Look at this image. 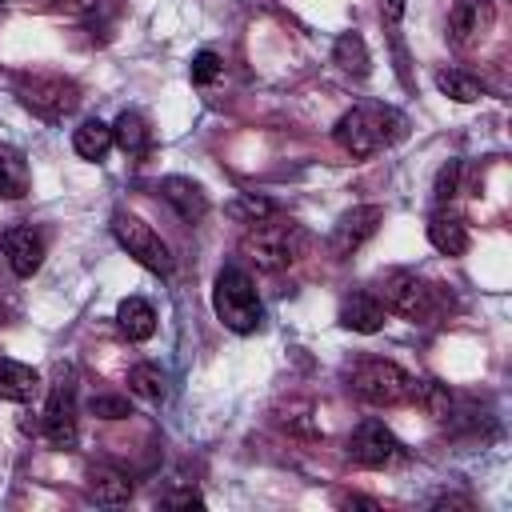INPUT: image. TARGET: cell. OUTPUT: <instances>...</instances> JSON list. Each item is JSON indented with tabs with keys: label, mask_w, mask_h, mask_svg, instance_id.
I'll return each instance as SVG.
<instances>
[{
	"label": "cell",
	"mask_w": 512,
	"mask_h": 512,
	"mask_svg": "<svg viewBox=\"0 0 512 512\" xmlns=\"http://www.w3.org/2000/svg\"><path fill=\"white\" fill-rule=\"evenodd\" d=\"M308 248V232L296 220H280V224H252L240 236V256L256 268V272H280L288 264H296Z\"/></svg>",
	"instance_id": "6da1fadb"
},
{
	"label": "cell",
	"mask_w": 512,
	"mask_h": 512,
	"mask_svg": "<svg viewBox=\"0 0 512 512\" xmlns=\"http://www.w3.org/2000/svg\"><path fill=\"white\" fill-rule=\"evenodd\" d=\"M404 128H408V120H404L396 108H380V104L368 108V104H360V108H348V112L336 120L332 136H336V144H340L344 152H352V156H372L376 148L400 140Z\"/></svg>",
	"instance_id": "7a4b0ae2"
},
{
	"label": "cell",
	"mask_w": 512,
	"mask_h": 512,
	"mask_svg": "<svg viewBox=\"0 0 512 512\" xmlns=\"http://www.w3.org/2000/svg\"><path fill=\"white\" fill-rule=\"evenodd\" d=\"M212 308H216V320L228 328V332H256L264 324V304H260V292L252 284V276L236 264L220 268L216 272V284H212Z\"/></svg>",
	"instance_id": "3957f363"
},
{
	"label": "cell",
	"mask_w": 512,
	"mask_h": 512,
	"mask_svg": "<svg viewBox=\"0 0 512 512\" xmlns=\"http://www.w3.org/2000/svg\"><path fill=\"white\" fill-rule=\"evenodd\" d=\"M348 388L376 404V408H396V404H408L412 400V388H416V376L404 372L400 364L392 360H360L352 372H348Z\"/></svg>",
	"instance_id": "277c9868"
},
{
	"label": "cell",
	"mask_w": 512,
	"mask_h": 512,
	"mask_svg": "<svg viewBox=\"0 0 512 512\" xmlns=\"http://www.w3.org/2000/svg\"><path fill=\"white\" fill-rule=\"evenodd\" d=\"M20 104H24L32 116L56 124V120H64V116L76 112L80 88H76L72 80H64V76L36 72V76H24V80H20Z\"/></svg>",
	"instance_id": "5b68a950"
},
{
	"label": "cell",
	"mask_w": 512,
	"mask_h": 512,
	"mask_svg": "<svg viewBox=\"0 0 512 512\" xmlns=\"http://www.w3.org/2000/svg\"><path fill=\"white\" fill-rule=\"evenodd\" d=\"M112 236H116V244L136 260V264H144L148 272H156V276H168L172 272V252H168V244L136 216V212H112Z\"/></svg>",
	"instance_id": "8992f818"
},
{
	"label": "cell",
	"mask_w": 512,
	"mask_h": 512,
	"mask_svg": "<svg viewBox=\"0 0 512 512\" xmlns=\"http://www.w3.org/2000/svg\"><path fill=\"white\" fill-rule=\"evenodd\" d=\"M380 304L388 308V312H396V316H404V320H428V312H432V288L416 276V272H408V268H396V272H388L384 276V284H380Z\"/></svg>",
	"instance_id": "52a82bcc"
},
{
	"label": "cell",
	"mask_w": 512,
	"mask_h": 512,
	"mask_svg": "<svg viewBox=\"0 0 512 512\" xmlns=\"http://www.w3.org/2000/svg\"><path fill=\"white\" fill-rule=\"evenodd\" d=\"M380 220H384V208H380V204H356V208H348V212L332 224L328 252H332L336 260H348L364 240H372V236H376Z\"/></svg>",
	"instance_id": "ba28073f"
},
{
	"label": "cell",
	"mask_w": 512,
	"mask_h": 512,
	"mask_svg": "<svg viewBox=\"0 0 512 512\" xmlns=\"http://www.w3.org/2000/svg\"><path fill=\"white\" fill-rule=\"evenodd\" d=\"M396 456H400V440L392 436V428H384V420H364L348 436V460L360 468H388Z\"/></svg>",
	"instance_id": "9c48e42d"
},
{
	"label": "cell",
	"mask_w": 512,
	"mask_h": 512,
	"mask_svg": "<svg viewBox=\"0 0 512 512\" xmlns=\"http://www.w3.org/2000/svg\"><path fill=\"white\" fill-rule=\"evenodd\" d=\"M496 24V4L492 0H456L448 12V40L452 48H476Z\"/></svg>",
	"instance_id": "30bf717a"
},
{
	"label": "cell",
	"mask_w": 512,
	"mask_h": 512,
	"mask_svg": "<svg viewBox=\"0 0 512 512\" xmlns=\"http://www.w3.org/2000/svg\"><path fill=\"white\" fill-rule=\"evenodd\" d=\"M44 436L52 448H76L80 440V424H76V400H72V384L60 380L48 396V408H44Z\"/></svg>",
	"instance_id": "8fae6325"
},
{
	"label": "cell",
	"mask_w": 512,
	"mask_h": 512,
	"mask_svg": "<svg viewBox=\"0 0 512 512\" xmlns=\"http://www.w3.org/2000/svg\"><path fill=\"white\" fill-rule=\"evenodd\" d=\"M0 252L8 256V268H12L20 280H28V276L44 264V240H40L32 228H24V224H12V228L0 232Z\"/></svg>",
	"instance_id": "7c38bea8"
},
{
	"label": "cell",
	"mask_w": 512,
	"mask_h": 512,
	"mask_svg": "<svg viewBox=\"0 0 512 512\" xmlns=\"http://www.w3.org/2000/svg\"><path fill=\"white\" fill-rule=\"evenodd\" d=\"M160 196L172 204V212L184 224H200L208 216V192L196 180H188V176H164L160 180Z\"/></svg>",
	"instance_id": "4fadbf2b"
},
{
	"label": "cell",
	"mask_w": 512,
	"mask_h": 512,
	"mask_svg": "<svg viewBox=\"0 0 512 512\" xmlns=\"http://www.w3.org/2000/svg\"><path fill=\"white\" fill-rule=\"evenodd\" d=\"M384 316H388V308L372 292H352V296L340 300V324L348 332H364V336L368 332H380L384 328Z\"/></svg>",
	"instance_id": "5bb4252c"
},
{
	"label": "cell",
	"mask_w": 512,
	"mask_h": 512,
	"mask_svg": "<svg viewBox=\"0 0 512 512\" xmlns=\"http://www.w3.org/2000/svg\"><path fill=\"white\" fill-rule=\"evenodd\" d=\"M40 392V372L20 364V360H0V400L28 404Z\"/></svg>",
	"instance_id": "9a60e30c"
},
{
	"label": "cell",
	"mask_w": 512,
	"mask_h": 512,
	"mask_svg": "<svg viewBox=\"0 0 512 512\" xmlns=\"http://www.w3.org/2000/svg\"><path fill=\"white\" fill-rule=\"evenodd\" d=\"M428 244L436 252H444V256H464L468 252V228H464V220L452 216V212H436L428 220Z\"/></svg>",
	"instance_id": "2e32d148"
},
{
	"label": "cell",
	"mask_w": 512,
	"mask_h": 512,
	"mask_svg": "<svg viewBox=\"0 0 512 512\" xmlns=\"http://www.w3.org/2000/svg\"><path fill=\"white\" fill-rule=\"evenodd\" d=\"M28 184H32V172H28L24 152L16 144H0V196L20 200L28 196Z\"/></svg>",
	"instance_id": "e0dca14e"
},
{
	"label": "cell",
	"mask_w": 512,
	"mask_h": 512,
	"mask_svg": "<svg viewBox=\"0 0 512 512\" xmlns=\"http://www.w3.org/2000/svg\"><path fill=\"white\" fill-rule=\"evenodd\" d=\"M116 324H120V332L128 340H148L156 332V312H152V304L144 296H124L116 304Z\"/></svg>",
	"instance_id": "ac0fdd59"
},
{
	"label": "cell",
	"mask_w": 512,
	"mask_h": 512,
	"mask_svg": "<svg viewBox=\"0 0 512 512\" xmlns=\"http://www.w3.org/2000/svg\"><path fill=\"white\" fill-rule=\"evenodd\" d=\"M88 496L96 504H128L132 500V480L124 472L108 468V464H96L88 472Z\"/></svg>",
	"instance_id": "d6986e66"
},
{
	"label": "cell",
	"mask_w": 512,
	"mask_h": 512,
	"mask_svg": "<svg viewBox=\"0 0 512 512\" xmlns=\"http://www.w3.org/2000/svg\"><path fill=\"white\" fill-rule=\"evenodd\" d=\"M112 144H116L124 156H144L148 144H152V132H148L144 116L132 112V108H124V112L116 116V124H112Z\"/></svg>",
	"instance_id": "ffe728a7"
},
{
	"label": "cell",
	"mask_w": 512,
	"mask_h": 512,
	"mask_svg": "<svg viewBox=\"0 0 512 512\" xmlns=\"http://www.w3.org/2000/svg\"><path fill=\"white\" fill-rule=\"evenodd\" d=\"M332 60L352 76H368V68H372V56H368V44L360 32H340L332 44Z\"/></svg>",
	"instance_id": "44dd1931"
},
{
	"label": "cell",
	"mask_w": 512,
	"mask_h": 512,
	"mask_svg": "<svg viewBox=\"0 0 512 512\" xmlns=\"http://www.w3.org/2000/svg\"><path fill=\"white\" fill-rule=\"evenodd\" d=\"M72 148H76L84 160H104L108 148H112V124H104V120H84V124L72 132Z\"/></svg>",
	"instance_id": "7402d4cb"
},
{
	"label": "cell",
	"mask_w": 512,
	"mask_h": 512,
	"mask_svg": "<svg viewBox=\"0 0 512 512\" xmlns=\"http://www.w3.org/2000/svg\"><path fill=\"white\" fill-rule=\"evenodd\" d=\"M436 88H440L448 100H456V104H472V100L484 96V84H480L476 76L460 72V68H444V72H436Z\"/></svg>",
	"instance_id": "603a6c76"
},
{
	"label": "cell",
	"mask_w": 512,
	"mask_h": 512,
	"mask_svg": "<svg viewBox=\"0 0 512 512\" xmlns=\"http://www.w3.org/2000/svg\"><path fill=\"white\" fill-rule=\"evenodd\" d=\"M224 212L236 220V224H260V220H272L276 216V204L268 196H256V192H240L224 204Z\"/></svg>",
	"instance_id": "cb8c5ba5"
},
{
	"label": "cell",
	"mask_w": 512,
	"mask_h": 512,
	"mask_svg": "<svg viewBox=\"0 0 512 512\" xmlns=\"http://www.w3.org/2000/svg\"><path fill=\"white\" fill-rule=\"evenodd\" d=\"M128 388L136 392V396H144V400H164L168 396V376L156 368V364H136L132 372H128Z\"/></svg>",
	"instance_id": "d4e9b609"
},
{
	"label": "cell",
	"mask_w": 512,
	"mask_h": 512,
	"mask_svg": "<svg viewBox=\"0 0 512 512\" xmlns=\"http://www.w3.org/2000/svg\"><path fill=\"white\" fill-rule=\"evenodd\" d=\"M408 404H420L432 420H444L448 416V408H452V396H448V388L444 384H436V380H416V388H412V400Z\"/></svg>",
	"instance_id": "484cf974"
},
{
	"label": "cell",
	"mask_w": 512,
	"mask_h": 512,
	"mask_svg": "<svg viewBox=\"0 0 512 512\" xmlns=\"http://www.w3.org/2000/svg\"><path fill=\"white\" fill-rule=\"evenodd\" d=\"M456 192H460V160H444L432 180V196H436V204H448Z\"/></svg>",
	"instance_id": "4316f807"
},
{
	"label": "cell",
	"mask_w": 512,
	"mask_h": 512,
	"mask_svg": "<svg viewBox=\"0 0 512 512\" xmlns=\"http://www.w3.org/2000/svg\"><path fill=\"white\" fill-rule=\"evenodd\" d=\"M88 412L100 416V420H124V416H132V408H128L124 396H92L88 400Z\"/></svg>",
	"instance_id": "83f0119b"
},
{
	"label": "cell",
	"mask_w": 512,
	"mask_h": 512,
	"mask_svg": "<svg viewBox=\"0 0 512 512\" xmlns=\"http://www.w3.org/2000/svg\"><path fill=\"white\" fill-rule=\"evenodd\" d=\"M216 76H220V56L208 52V48L196 52V56H192V84H212Z\"/></svg>",
	"instance_id": "f1b7e54d"
},
{
	"label": "cell",
	"mask_w": 512,
	"mask_h": 512,
	"mask_svg": "<svg viewBox=\"0 0 512 512\" xmlns=\"http://www.w3.org/2000/svg\"><path fill=\"white\" fill-rule=\"evenodd\" d=\"M164 508H204V496L192 492V488H184V492H168V496H164Z\"/></svg>",
	"instance_id": "f546056e"
},
{
	"label": "cell",
	"mask_w": 512,
	"mask_h": 512,
	"mask_svg": "<svg viewBox=\"0 0 512 512\" xmlns=\"http://www.w3.org/2000/svg\"><path fill=\"white\" fill-rule=\"evenodd\" d=\"M380 12H384L392 24H396V20L404 16V0H380Z\"/></svg>",
	"instance_id": "4dcf8cb0"
},
{
	"label": "cell",
	"mask_w": 512,
	"mask_h": 512,
	"mask_svg": "<svg viewBox=\"0 0 512 512\" xmlns=\"http://www.w3.org/2000/svg\"><path fill=\"white\" fill-rule=\"evenodd\" d=\"M348 504H356V508H372V512H376V508H380V504H376V500H364V496H348Z\"/></svg>",
	"instance_id": "1f68e13d"
},
{
	"label": "cell",
	"mask_w": 512,
	"mask_h": 512,
	"mask_svg": "<svg viewBox=\"0 0 512 512\" xmlns=\"http://www.w3.org/2000/svg\"><path fill=\"white\" fill-rule=\"evenodd\" d=\"M0 4H4V0H0Z\"/></svg>",
	"instance_id": "d6a6232c"
}]
</instances>
